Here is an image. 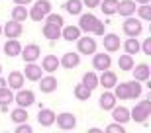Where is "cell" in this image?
Masks as SVG:
<instances>
[{
	"instance_id": "cell-1",
	"label": "cell",
	"mask_w": 151,
	"mask_h": 133,
	"mask_svg": "<svg viewBox=\"0 0 151 133\" xmlns=\"http://www.w3.org/2000/svg\"><path fill=\"white\" fill-rule=\"evenodd\" d=\"M151 116V98L141 100L139 104L134 106V110H129V119L137 123H145V119Z\"/></svg>"
},
{
	"instance_id": "cell-2",
	"label": "cell",
	"mask_w": 151,
	"mask_h": 133,
	"mask_svg": "<svg viewBox=\"0 0 151 133\" xmlns=\"http://www.w3.org/2000/svg\"><path fill=\"white\" fill-rule=\"evenodd\" d=\"M51 12V2L49 0H37L34 2V6L28 10V18H32L34 22H41L45 20V16Z\"/></svg>"
},
{
	"instance_id": "cell-3",
	"label": "cell",
	"mask_w": 151,
	"mask_h": 133,
	"mask_svg": "<svg viewBox=\"0 0 151 133\" xmlns=\"http://www.w3.org/2000/svg\"><path fill=\"white\" fill-rule=\"evenodd\" d=\"M122 29L126 33V37H139L141 33H143V24H141L139 18L128 16L122 24Z\"/></svg>"
},
{
	"instance_id": "cell-4",
	"label": "cell",
	"mask_w": 151,
	"mask_h": 133,
	"mask_svg": "<svg viewBox=\"0 0 151 133\" xmlns=\"http://www.w3.org/2000/svg\"><path fill=\"white\" fill-rule=\"evenodd\" d=\"M96 47H98V43H96V39L90 37V33L81 35L77 39V53L78 55H92V53H96Z\"/></svg>"
},
{
	"instance_id": "cell-5",
	"label": "cell",
	"mask_w": 151,
	"mask_h": 133,
	"mask_svg": "<svg viewBox=\"0 0 151 133\" xmlns=\"http://www.w3.org/2000/svg\"><path fill=\"white\" fill-rule=\"evenodd\" d=\"M55 123L57 127L63 129V131H69V129H75L77 127V116L71 114V112H61L55 116Z\"/></svg>"
},
{
	"instance_id": "cell-6",
	"label": "cell",
	"mask_w": 151,
	"mask_h": 133,
	"mask_svg": "<svg viewBox=\"0 0 151 133\" xmlns=\"http://www.w3.org/2000/svg\"><path fill=\"white\" fill-rule=\"evenodd\" d=\"M98 24H100V20H98L94 14H90V12L78 16V28H81V31H84V33H92Z\"/></svg>"
},
{
	"instance_id": "cell-7",
	"label": "cell",
	"mask_w": 151,
	"mask_h": 133,
	"mask_svg": "<svg viewBox=\"0 0 151 133\" xmlns=\"http://www.w3.org/2000/svg\"><path fill=\"white\" fill-rule=\"evenodd\" d=\"M14 102H16L20 108H29L32 104H35V94L32 90L20 88V90H16V94H14Z\"/></svg>"
},
{
	"instance_id": "cell-8",
	"label": "cell",
	"mask_w": 151,
	"mask_h": 133,
	"mask_svg": "<svg viewBox=\"0 0 151 133\" xmlns=\"http://www.w3.org/2000/svg\"><path fill=\"white\" fill-rule=\"evenodd\" d=\"M20 55H22L24 63H35L41 57V47L37 43H28L26 47H22Z\"/></svg>"
},
{
	"instance_id": "cell-9",
	"label": "cell",
	"mask_w": 151,
	"mask_h": 133,
	"mask_svg": "<svg viewBox=\"0 0 151 133\" xmlns=\"http://www.w3.org/2000/svg\"><path fill=\"white\" fill-rule=\"evenodd\" d=\"M24 33V26L22 22H16V20H10L8 24L2 26V35H6L8 39H18Z\"/></svg>"
},
{
	"instance_id": "cell-10",
	"label": "cell",
	"mask_w": 151,
	"mask_h": 133,
	"mask_svg": "<svg viewBox=\"0 0 151 133\" xmlns=\"http://www.w3.org/2000/svg\"><path fill=\"white\" fill-rule=\"evenodd\" d=\"M92 66H94V71H106L112 66V57L108 55V53H92Z\"/></svg>"
},
{
	"instance_id": "cell-11",
	"label": "cell",
	"mask_w": 151,
	"mask_h": 133,
	"mask_svg": "<svg viewBox=\"0 0 151 133\" xmlns=\"http://www.w3.org/2000/svg\"><path fill=\"white\" fill-rule=\"evenodd\" d=\"M116 82H118V74L110 69L102 71V74L98 77V86H102L104 90H112L116 86Z\"/></svg>"
},
{
	"instance_id": "cell-12",
	"label": "cell",
	"mask_w": 151,
	"mask_h": 133,
	"mask_svg": "<svg viewBox=\"0 0 151 133\" xmlns=\"http://www.w3.org/2000/svg\"><path fill=\"white\" fill-rule=\"evenodd\" d=\"M59 65H61L63 69H67V71H73V69H77V66L81 65V55H78V53H73V51H67V53L59 59Z\"/></svg>"
},
{
	"instance_id": "cell-13",
	"label": "cell",
	"mask_w": 151,
	"mask_h": 133,
	"mask_svg": "<svg viewBox=\"0 0 151 133\" xmlns=\"http://www.w3.org/2000/svg\"><path fill=\"white\" fill-rule=\"evenodd\" d=\"M104 37V51L106 53H116V51H120V45H122V41H120V35H116V33H104L102 35Z\"/></svg>"
},
{
	"instance_id": "cell-14",
	"label": "cell",
	"mask_w": 151,
	"mask_h": 133,
	"mask_svg": "<svg viewBox=\"0 0 151 133\" xmlns=\"http://www.w3.org/2000/svg\"><path fill=\"white\" fill-rule=\"evenodd\" d=\"M24 77L26 80H32V82H37L39 78L43 77V69L37 63H26V71H24Z\"/></svg>"
},
{
	"instance_id": "cell-15",
	"label": "cell",
	"mask_w": 151,
	"mask_h": 133,
	"mask_svg": "<svg viewBox=\"0 0 151 133\" xmlns=\"http://www.w3.org/2000/svg\"><path fill=\"white\" fill-rule=\"evenodd\" d=\"M55 112L49 110V108H39V114H37V123L41 127H51L55 123Z\"/></svg>"
},
{
	"instance_id": "cell-16",
	"label": "cell",
	"mask_w": 151,
	"mask_h": 133,
	"mask_svg": "<svg viewBox=\"0 0 151 133\" xmlns=\"http://www.w3.org/2000/svg\"><path fill=\"white\" fill-rule=\"evenodd\" d=\"M24 82H26V77H24V72H20V71H12L10 74H8V78H6V86L12 88V90L24 88Z\"/></svg>"
},
{
	"instance_id": "cell-17",
	"label": "cell",
	"mask_w": 151,
	"mask_h": 133,
	"mask_svg": "<svg viewBox=\"0 0 151 133\" xmlns=\"http://www.w3.org/2000/svg\"><path fill=\"white\" fill-rule=\"evenodd\" d=\"M39 82V90L43 92V94H51V92H55L57 86H59V82H57V78L53 77V74H47V77H41L37 80Z\"/></svg>"
},
{
	"instance_id": "cell-18",
	"label": "cell",
	"mask_w": 151,
	"mask_h": 133,
	"mask_svg": "<svg viewBox=\"0 0 151 133\" xmlns=\"http://www.w3.org/2000/svg\"><path fill=\"white\" fill-rule=\"evenodd\" d=\"M129 72H134V78L139 80V82H147L151 78V69L147 63H139V65H134V69Z\"/></svg>"
},
{
	"instance_id": "cell-19",
	"label": "cell",
	"mask_w": 151,
	"mask_h": 133,
	"mask_svg": "<svg viewBox=\"0 0 151 133\" xmlns=\"http://www.w3.org/2000/svg\"><path fill=\"white\" fill-rule=\"evenodd\" d=\"M116 96H114V92H110V90H104L102 92V96L98 98V106H100V110H104V112H110L116 106Z\"/></svg>"
},
{
	"instance_id": "cell-20",
	"label": "cell",
	"mask_w": 151,
	"mask_h": 133,
	"mask_svg": "<svg viewBox=\"0 0 151 133\" xmlns=\"http://www.w3.org/2000/svg\"><path fill=\"white\" fill-rule=\"evenodd\" d=\"M135 2L134 0H118V10L116 14H120L122 18H128V16H134L135 14Z\"/></svg>"
},
{
	"instance_id": "cell-21",
	"label": "cell",
	"mask_w": 151,
	"mask_h": 133,
	"mask_svg": "<svg viewBox=\"0 0 151 133\" xmlns=\"http://www.w3.org/2000/svg\"><path fill=\"white\" fill-rule=\"evenodd\" d=\"M110 112H112V119L114 122L124 123V125L129 122V110L126 108V106H114Z\"/></svg>"
},
{
	"instance_id": "cell-22",
	"label": "cell",
	"mask_w": 151,
	"mask_h": 133,
	"mask_svg": "<svg viewBox=\"0 0 151 133\" xmlns=\"http://www.w3.org/2000/svg\"><path fill=\"white\" fill-rule=\"evenodd\" d=\"M81 35H83V31L78 26H63L61 28V37L65 41H77Z\"/></svg>"
},
{
	"instance_id": "cell-23",
	"label": "cell",
	"mask_w": 151,
	"mask_h": 133,
	"mask_svg": "<svg viewBox=\"0 0 151 133\" xmlns=\"http://www.w3.org/2000/svg\"><path fill=\"white\" fill-rule=\"evenodd\" d=\"M59 59H57V55H45L43 59H41V69H43V72H49V74H53V72L59 69Z\"/></svg>"
},
{
	"instance_id": "cell-24",
	"label": "cell",
	"mask_w": 151,
	"mask_h": 133,
	"mask_svg": "<svg viewBox=\"0 0 151 133\" xmlns=\"http://www.w3.org/2000/svg\"><path fill=\"white\" fill-rule=\"evenodd\" d=\"M45 39H49V41H55V39H61V28H57L53 24H43V29H41Z\"/></svg>"
},
{
	"instance_id": "cell-25",
	"label": "cell",
	"mask_w": 151,
	"mask_h": 133,
	"mask_svg": "<svg viewBox=\"0 0 151 133\" xmlns=\"http://www.w3.org/2000/svg\"><path fill=\"white\" fill-rule=\"evenodd\" d=\"M20 51H22V43H20L18 39H6V43H4L6 57H18Z\"/></svg>"
},
{
	"instance_id": "cell-26",
	"label": "cell",
	"mask_w": 151,
	"mask_h": 133,
	"mask_svg": "<svg viewBox=\"0 0 151 133\" xmlns=\"http://www.w3.org/2000/svg\"><path fill=\"white\" fill-rule=\"evenodd\" d=\"M124 51L128 53V55H137L141 51V45H139V39L137 37H128L124 41Z\"/></svg>"
},
{
	"instance_id": "cell-27",
	"label": "cell",
	"mask_w": 151,
	"mask_h": 133,
	"mask_svg": "<svg viewBox=\"0 0 151 133\" xmlns=\"http://www.w3.org/2000/svg\"><path fill=\"white\" fill-rule=\"evenodd\" d=\"M134 65H135L134 55H128V53H126V55H120V59H118V69L122 72H129L134 69Z\"/></svg>"
},
{
	"instance_id": "cell-28",
	"label": "cell",
	"mask_w": 151,
	"mask_h": 133,
	"mask_svg": "<svg viewBox=\"0 0 151 133\" xmlns=\"http://www.w3.org/2000/svg\"><path fill=\"white\" fill-rule=\"evenodd\" d=\"M83 2L81 0H67L65 2V10H67V14H71V16H81L83 14Z\"/></svg>"
},
{
	"instance_id": "cell-29",
	"label": "cell",
	"mask_w": 151,
	"mask_h": 133,
	"mask_svg": "<svg viewBox=\"0 0 151 133\" xmlns=\"http://www.w3.org/2000/svg\"><path fill=\"white\" fill-rule=\"evenodd\" d=\"M28 108H20V106H18L16 110H12L10 112V119L14 123H24V122H28Z\"/></svg>"
},
{
	"instance_id": "cell-30",
	"label": "cell",
	"mask_w": 151,
	"mask_h": 133,
	"mask_svg": "<svg viewBox=\"0 0 151 133\" xmlns=\"http://www.w3.org/2000/svg\"><path fill=\"white\" fill-rule=\"evenodd\" d=\"M12 20H16V22H26L28 20V8L22 4H14V8H12Z\"/></svg>"
},
{
	"instance_id": "cell-31",
	"label": "cell",
	"mask_w": 151,
	"mask_h": 133,
	"mask_svg": "<svg viewBox=\"0 0 151 133\" xmlns=\"http://www.w3.org/2000/svg\"><path fill=\"white\" fill-rule=\"evenodd\" d=\"M128 88H129V100H137L141 98V94H143V86H141L139 80H129L128 82Z\"/></svg>"
},
{
	"instance_id": "cell-32",
	"label": "cell",
	"mask_w": 151,
	"mask_h": 133,
	"mask_svg": "<svg viewBox=\"0 0 151 133\" xmlns=\"http://www.w3.org/2000/svg\"><path fill=\"white\" fill-rule=\"evenodd\" d=\"M83 84L86 86V88H90V90L98 88V74H96L94 71L84 72V74H83Z\"/></svg>"
},
{
	"instance_id": "cell-33",
	"label": "cell",
	"mask_w": 151,
	"mask_h": 133,
	"mask_svg": "<svg viewBox=\"0 0 151 133\" xmlns=\"http://www.w3.org/2000/svg\"><path fill=\"white\" fill-rule=\"evenodd\" d=\"M100 10L104 12V16H114L118 10V0H100Z\"/></svg>"
},
{
	"instance_id": "cell-34",
	"label": "cell",
	"mask_w": 151,
	"mask_h": 133,
	"mask_svg": "<svg viewBox=\"0 0 151 133\" xmlns=\"http://www.w3.org/2000/svg\"><path fill=\"white\" fill-rule=\"evenodd\" d=\"M114 96L116 100H129V88H128V82H116L114 86Z\"/></svg>"
},
{
	"instance_id": "cell-35",
	"label": "cell",
	"mask_w": 151,
	"mask_h": 133,
	"mask_svg": "<svg viewBox=\"0 0 151 133\" xmlns=\"http://www.w3.org/2000/svg\"><path fill=\"white\" fill-rule=\"evenodd\" d=\"M90 94H92V90H90V88H86V86H84L83 82L75 86V98H77V100H81V102H86V100L90 98Z\"/></svg>"
},
{
	"instance_id": "cell-36",
	"label": "cell",
	"mask_w": 151,
	"mask_h": 133,
	"mask_svg": "<svg viewBox=\"0 0 151 133\" xmlns=\"http://www.w3.org/2000/svg\"><path fill=\"white\" fill-rule=\"evenodd\" d=\"M10 102H14V92H12V88H8V86L0 88V106H10Z\"/></svg>"
},
{
	"instance_id": "cell-37",
	"label": "cell",
	"mask_w": 151,
	"mask_h": 133,
	"mask_svg": "<svg viewBox=\"0 0 151 133\" xmlns=\"http://www.w3.org/2000/svg\"><path fill=\"white\" fill-rule=\"evenodd\" d=\"M137 18L141 22H151V6L149 4H139V8H135Z\"/></svg>"
},
{
	"instance_id": "cell-38",
	"label": "cell",
	"mask_w": 151,
	"mask_h": 133,
	"mask_svg": "<svg viewBox=\"0 0 151 133\" xmlns=\"http://www.w3.org/2000/svg\"><path fill=\"white\" fill-rule=\"evenodd\" d=\"M45 22H47V24H53V26H57V28H63V26H65L63 16H61V14H53V12H49V14L45 16Z\"/></svg>"
},
{
	"instance_id": "cell-39",
	"label": "cell",
	"mask_w": 151,
	"mask_h": 133,
	"mask_svg": "<svg viewBox=\"0 0 151 133\" xmlns=\"http://www.w3.org/2000/svg\"><path fill=\"white\" fill-rule=\"evenodd\" d=\"M104 131H106V133H126V125H124V123L114 122V123H110V125H106Z\"/></svg>"
},
{
	"instance_id": "cell-40",
	"label": "cell",
	"mask_w": 151,
	"mask_h": 133,
	"mask_svg": "<svg viewBox=\"0 0 151 133\" xmlns=\"http://www.w3.org/2000/svg\"><path fill=\"white\" fill-rule=\"evenodd\" d=\"M16 133H34V127L28 122L24 123H16Z\"/></svg>"
},
{
	"instance_id": "cell-41",
	"label": "cell",
	"mask_w": 151,
	"mask_h": 133,
	"mask_svg": "<svg viewBox=\"0 0 151 133\" xmlns=\"http://www.w3.org/2000/svg\"><path fill=\"white\" fill-rule=\"evenodd\" d=\"M139 45H141V51H143L145 55H151V37L143 39V43H139Z\"/></svg>"
},
{
	"instance_id": "cell-42",
	"label": "cell",
	"mask_w": 151,
	"mask_h": 133,
	"mask_svg": "<svg viewBox=\"0 0 151 133\" xmlns=\"http://www.w3.org/2000/svg\"><path fill=\"white\" fill-rule=\"evenodd\" d=\"M81 2L86 8H98V4H100V0H81Z\"/></svg>"
},
{
	"instance_id": "cell-43",
	"label": "cell",
	"mask_w": 151,
	"mask_h": 133,
	"mask_svg": "<svg viewBox=\"0 0 151 133\" xmlns=\"http://www.w3.org/2000/svg\"><path fill=\"white\" fill-rule=\"evenodd\" d=\"M12 2H14V4H22V6H29L34 0H12Z\"/></svg>"
},
{
	"instance_id": "cell-44",
	"label": "cell",
	"mask_w": 151,
	"mask_h": 133,
	"mask_svg": "<svg viewBox=\"0 0 151 133\" xmlns=\"http://www.w3.org/2000/svg\"><path fill=\"white\" fill-rule=\"evenodd\" d=\"M4 86H6V78L0 74V88H4Z\"/></svg>"
},
{
	"instance_id": "cell-45",
	"label": "cell",
	"mask_w": 151,
	"mask_h": 133,
	"mask_svg": "<svg viewBox=\"0 0 151 133\" xmlns=\"http://www.w3.org/2000/svg\"><path fill=\"white\" fill-rule=\"evenodd\" d=\"M134 2H135V4H149L151 0H134Z\"/></svg>"
},
{
	"instance_id": "cell-46",
	"label": "cell",
	"mask_w": 151,
	"mask_h": 133,
	"mask_svg": "<svg viewBox=\"0 0 151 133\" xmlns=\"http://www.w3.org/2000/svg\"><path fill=\"white\" fill-rule=\"evenodd\" d=\"M88 133H100V129H98V127H92V129H88Z\"/></svg>"
},
{
	"instance_id": "cell-47",
	"label": "cell",
	"mask_w": 151,
	"mask_h": 133,
	"mask_svg": "<svg viewBox=\"0 0 151 133\" xmlns=\"http://www.w3.org/2000/svg\"><path fill=\"white\" fill-rule=\"evenodd\" d=\"M0 35H2V24H0Z\"/></svg>"
},
{
	"instance_id": "cell-48",
	"label": "cell",
	"mask_w": 151,
	"mask_h": 133,
	"mask_svg": "<svg viewBox=\"0 0 151 133\" xmlns=\"http://www.w3.org/2000/svg\"><path fill=\"white\" fill-rule=\"evenodd\" d=\"M0 74H2V65H0Z\"/></svg>"
}]
</instances>
